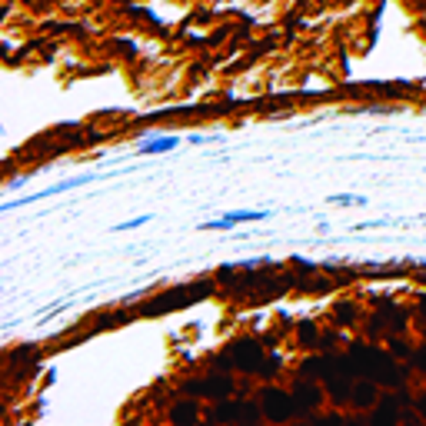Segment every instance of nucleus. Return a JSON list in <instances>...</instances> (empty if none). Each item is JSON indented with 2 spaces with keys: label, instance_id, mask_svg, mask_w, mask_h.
Masks as SVG:
<instances>
[{
  "label": "nucleus",
  "instance_id": "obj_3",
  "mask_svg": "<svg viewBox=\"0 0 426 426\" xmlns=\"http://www.w3.org/2000/svg\"><path fill=\"white\" fill-rule=\"evenodd\" d=\"M270 213L267 210H227L223 213V220L233 223V227H240V223H257V220H267Z\"/></svg>",
  "mask_w": 426,
  "mask_h": 426
},
{
  "label": "nucleus",
  "instance_id": "obj_2",
  "mask_svg": "<svg viewBox=\"0 0 426 426\" xmlns=\"http://www.w3.org/2000/svg\"><path fill=\"white\" fill-rule=\"evenodd\" d=\"M180 147V137H173V134H164V137H153V140H143L137 143V153L140 157H147V153H170Z\"/></svg>",
  "mask_w": 426,
  "mask_h": 426
},
{
  "label": "nucleus",
  "instance_id": "obj_5",
  "mask_svg": "<svg viewBox=\"0 0 426 426\" xmlns=\"http://www.w3.org/2000/svg\"><path fill=\"white\" fill-rule=\"evenodd\" d=\"M330 203H340V207H366V197H360V194H333Z\"/></svg>",
  "mask_w": 426,
  "mask_h": 426
},
{
  "label": "nucleus",
  "instance_id": "obj_1",
  "mask_svg": "<svg viewBox=\"0 0 426 426\" xmlns=\"http://www.w3.org/2000/svg\"><path fill=\"white\" fill-rule=\"evenodd\" d=\"M97 180V173H80V177H70V180L57 183V187H47V190H40V194H27V197L20 200H3V207L0 210L10 213L17 210V207H27V203H40V200H50V197H61V194H67V190H74V187H87V183Z\"/></svg>",
  "mask_w": 426,
  "mask_h": 426
},
{
  "label": "nucleus",
  "instance_id": "obj_4",
  "mask_svg": "<svg viewBox=\"0 0 426 426\" xmlns=\"http://www.w3.org/2000/svg\"><path fill=\"white\" fill-rule=\"evenodd\" d=\"M153 220V213H140V216H134V220H123V223H117V233H127V230H140V227H147Z\"/></svg>",
  "mask_w": 426,
  "mask_h": 426
}]
</instances>
